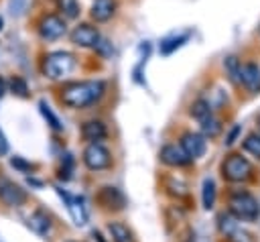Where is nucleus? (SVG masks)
Returning <instances> with one entry per match:
<instances>
[{"instance_id": "27", "label": "nucleus", "mask_w": 260, "mask_h": 242, "mask_svg": "<svg viewBox=\"0 0 260 242\" xmlns=\"http://www.w3.org/2000/svg\"><path fill=\"white\" fill-rule=\"evenodd\" d=\"M10 89L18 98H28V85H26V81L22 77H12L10 79Z\"/></svg>"}, {"instance_id": "4", "label": "nucleus", "mask_w": 260, "mask_h": 242, "mask_svg": "<svg viewBox=\"0 0 260 242\" xmlns=\"http://www.w3.org/2000/svg\"><path fill=\"white\" fill-rule=\"evenodd\" d=\"M221 175L234 183L246 181L252 177V163L242 155H230L221 165Z\"/></svg>"}, {"instance_id": "11", "label": "nucleus", "mask_w": 260, "mask_h": 242, "mask_svg": "<svg viewBox=\"0 0 260 242\" xmlns=\"http://www.w3.org/2000/svg\"><path fill=\"white\" fill-rule=\"evenodd\" d=\"M240 83L250 94H258L260 92V67L256 63H244V65H240Z\"/></svg>"}, {"instance_id": "6", "label": "nucleus", "mask_w": 260, "mask_h": 242, "mask_svg": "<svg viewBox=\"0 0 260 242\" xmlns=\"http://www.w3.org/2000/svg\"><path fill=\"white\" fill-rule=\"evenodd\" d=\"M37 31H39V37L43 41H57L61 39L65 33H67V24L61 16L57 14H45L39 24H37Z\"/></svg>"}, {"instance_id": "25", "label": "nucleus", "mask_w": 260, "mask_h": 242, "mask_svg": "<svg viewBox=\"0 0 260 242\" xmlns=\"http://www.w3.org/2000/svg\"><path fill=\"white\" fill-rule=\"evenodd\" d=\"M223 67L228 71V77L234 81V83H240V61L236 57H228L223 61Z\"/></svg>"}, {"instance_id": "36", "label": "nucleus", "mask_w": 260, "mask_h": 242, "mask_svg": "<svg viewBox=\"0 0 260 242\" xmlns=\"http://www.w3.org/2000/svg\"><path fill=\"white\" fill-rule=\"evenodd\" d=\"M93 238H95V240H98V242H106V240H104V238H102V234H100V232H93Z\"/></svg>"}, {"instance_id": "16", "label": "nucleus", "mask_w": 260, "mask_h": 242, "mask_svg": "<svg viewBox=\"0 0 260 242\" xmlns=\"http://www.w3.org/2000/svg\"><path fill=\"white\" fill-rule=\"evenodd\" d=\"M28 226H30V230H32L35 234L47 236V234L51 232V218H49L43 209H37V211H32V214L28 216Z\"/></svg>"}, {"instance_id": "33", "label": "nucleus", "mask_w": 260, "mask_h": 242, "mask_svg": "<svg viewBox=\"0 0 260 242\" xmlns=\"http://www.w3.org/2000/svg\"><path fill=\"white\" fill-rule=\"evenodd\" d=\"M240 130H242V126H240V124H236V126H234L230 132H228V136H225V140H223V142H225V146H232V144L236 142V138H238Z\"/></svg>"}, {"instance_id": "34", "label": "nucleus", "mask_w": 260, "mask_h": 242, "mask_svg": "<svg viewBox=\"0 0 260 242\" xmlns=\"http://www.w3.org/2000/svg\"><path fill=\"white\" fill-rule=\"evenodd\" d=\"M6 153H8V142H6V136L0 130V155H6Z\"/></svg>"}, {"instance_id": "23", "label": "nucleus", "mask_w": 260, "mask_h": 242, "mask_svg": "<svg viewBox=\"0 0 260 242\" xmlns=\"http://www.w3.org/2000/svg\"><path fill=\"white\" fill-rule=\"evenodd\" d=\"M240 226H238V218L234 216V214H221L219 216V232L221 234H225V236H230L234 230H238Z\"/></svg>"}, {"instance_id": "32", "label": "nucleus", "mask_w": 260, "mask_h": 242, "mask_svg": "<svg viewBox=\"0 0 260 242\" xmlns=\"http://www.w3.org/2000/svg\"><path fill=\"white\" fill-rule=\"evenodd\" d=\"M230 240H232V242H252V240H250V236H248L244 230H240V228H238V230H234V232L230 234Z\"/></svg>"}, {"instance_id": "30", "label": "nucleus", "mask_w": 260, "mask_h": 242, "mask_svg": "<svg viewBox=\"0 0 260 242\" xmlns=\"http://www.w3.org/2000/svg\"><path fill=\"white\" fill-rule=\"evenodd\" d=\"M24 4H26V0H10V4H8L10 14L20 16V14H22V10H24Z\"/></svg>"}, {"instance_id": "22", "label": "nucleus", "mask_w": 260, "mask_h": 242, "mask_svg": "<svg viewBox=\"0 0 260 242\" xmlns=\"http://www.w3.org/2000/svg\"><path fill=\"white\" fill-rule=\"evenodd\" d=\"M219 130H221V124H219V120H217V118H213V114H211V116H207L205 120H201V132H203V136L213 138V136H217V134H219Z\"/></svg>"}, {"instance_id": "18", "label": "nucleus", "mask_w": 260, "mask_h": 242, "mask_svg": "<svg viewBox=\"0 0 260 242\" xmlns=\"http://www.w3.org/2000/svg\"><path fill=\"white\" fill-rule=\"evenodd\" d=\"M108 230H110L114 242H136L134 240V234L128 230V226H124L120 222H110L108 224Z\"/></svg>"}, {"instance_id": "28", "label": "nucleus", "mask_w": 260, "mask_h": 242, "mask_svg": "<svg viewBox=\"0 0 260 242\" xmlns=\"http://www.w3.org/2000/svg\"><path fill=\"white\" fill-rule=\"evenodd\" d=\"M71 173H73V157L69 153L63 155V163H61V169H59V175L63 181L71 179Z\"/></svg>"}, {"instance_id": "21", "label": "nucleus", "mask_w": 260, "mask_h": 242, "mask_svg": "<svg viewBox=\"0 0 260 242\" xmlns=\"http://www.w3.org/2000/svg\"><path fill=\"white\" fill-rule=\"evenodd\" d=\"M191 116L197 118L199 122L205 120L207 116H211V102H207V100H197V102L191 106Z\"/></svg>"}, {"instance_id": "10", "label": "nucleus", "mask_w": 260, "mask_h": 242, "mask_svg": "<svg viewBox=\"0 0 260 242\" xmlns=\"http://www.w3.org/2000/svg\"><path fill=\"white\" fill-rule=\"evenodd\" d=\"M185 155L193 161V159H199L203 153H205V136L203 134H197V132H185L181 136V144H179Z\"/></svg>"}, {"instance_id": "20", "label": "nucleus", "mask_w": 260, "mask_h": 242, "mask_svg": "<svg viewBox=\"0 0 260 242\" xmlns=\"http://www.w3.org/2000/svg\"><path fill=\"white\" fill-rule=\"evenodd\" d=\"M39 110H41L43 118L47 120V124H49L53 130H57V132H59V130H63V124H61V120L57 118V114L51 110V106H49L45 100H41V102H39Z\"/></svg>"}, {"instance_id": "35", "label": "nucleus", "mask_w": 260, "mask_h": 242, "mask_svg": "<svg viewBox=\"0 0 260 242\" xmlns=\"http://www.w3.org/2000/svg\"><path fill=\"white\" fill-rule=\"evenodd\" d=\"M4 94H6V81H4L2 77H0V98H2Z\"/></svg>"}, {"instance_id": "29", "label": "nucleus", "mask_w": 260, "mask_h": 242, "mask_svg": "<svg viewBox=\"0 0 260 242\" xmlns=\"http://www.w3.org/2000/svg\"><path fill=\"white\" fill-rule=\"evenodd\" d=\"M167 189H169V193H173V195H177V197H185V195H187L185 183H183V181H177V179H169V181H167Z\"/></svg>"}, {"instance_id": "5", "label": "nucleus", "mask_w": 260, "mask_h": 242, "mask_svg": "<svg viewBox=\"0 0 260 242\" xmlns=\"http://www.w3.org/2000/svg\"><path fill=\"white\" fill-rule=\"evenodd\" d=\"M83 163L89 171H102V169H108L110 163H112V157H110V150L100 144V142H89L83 150Z\"/></svg>"}, {"instance_id": "7", "label": "nucleus", "mask_w": 260, "mask_h": 242, "mask_svg": "<svg viewBox=\"0 0 260 242\" xmlns=\"http://www.w3.org/2000/svg\"><path fill=\"white\" fill-rule=\"evenodd\" d=\"M0 201L10 207H18L26 201V191L20 185H16L14 181L2 177L0 179Z\"/></svg>"}, {"instance_id": "26", "label": "nucleus", "mask_w": 260, "mask_h": 242, "mask_svg": "<svg viewBox=\"0 0 260 242\" xmlns=\"http://www.w3.org/2000/svg\"><path fill=\"white\" fill-rule=\"evenodd\" d=\"M244 150L250 153L252 157L260 159V134H250V136H246V140H244Z\"/></svg>"}, {"instance_id": "19", "label": "nucleus", "mask_w": 260, "mask_h": 242, "mask_svg": "<svg viewBox=\"0 0 260 242\" xmlns=\"http://www.w3.org/2000/svg\"><path fill=\"white\" fill-rule=\"evenodd\" d=\"M187 41H189V33H181V35L169 37V39L160 41V53H162V55H171L175 49H179V47L185 45Z\"/></svg>"}, {"instance_id": "3", "label": "nucleus", "mask_w": 260, "mask_h": 242, "mask_svg": "<svg viewBox=\"0 0 260 242\" xmlns=\"http://www.w3.org/2000/svg\"><path fill=\"white\" fill-rule=\"evenodd\" d=\"M230 209H232V214L238 220L252 222L260 214V203H258V199L252 193H248V191H236L230 197Z\"/></svg>"}, {"instance_id": "9", "label": "nucleus", "mask_w": 260, "mask_h": 242, "mask_svg": "<svg viewBox=\"0 0 260 242\" xmlns=\"http://www.w3.org/2000/svg\"><path fill=\"white\" fill-rule=\"evenodd\" d=\"M69 39H71L73 45L83 47V49H89V47H95V45H98L100 33H98L95 26H91V24H87V22H81V24H77V26L71 31Z\"/></svg>"}, {"instance_id": "17", "label": "nucleus", "mask_w": 260, "mask_h": 242, "mask_svg": "<svg viewBox=\"0 0 260 242\" xmlns=\"http://www.w3.org/2000/svg\"><path fill=\"white\" fill-rule=\"evenodd\" d=\"M215 193H217L215 181H213L211 177H205V179H203V187H201V203H203L205 209H211V207H213V203H215Z\"/></svg>"}, {"instance_id": "38", "label": "nucleus", "mask_w": 260, "mask_h": 242, "mask_svg": "<svg viewBox=\"0 0 260 242\" xmlns=\"http://www.w3.org/2000/svg\"><path fill=\"white\" fill-rule=\"evenodd\" d=\"M258 126H260V120H258Z\"/></svg>"}, {"instance_id": "37", "label": "nucleus", "mask_w": 260, "mask_h": 242, "mask_svg": "<svg viewBox=\"0 0 260 242\" xmlns=\"http://www.w3.org/2000/svg\"><path fill=\"white\" fill-rule=\"evenodd\" d=\"M2 26H4V20H2V16H0V31H2Z\"/></svg>"}, {"instance_id": "2", "label": "nucleus", "mask_w": 260, "mask_h": 242, "mask_svg": "<svg viewBox=\"0 0 260 242\" xmlns=\"http://www.w3.org/2000/svg\"><path fill=\"white\" fill-rule=\"evenodd\" d=\"M73 67H75V57L67 51H53V53H47L43 59V73L49 79H61L69 75Z\"/></svg>"}, {"instance_id": "1", "label": "nucleus", "mask_w": 260, "mask_h": 242, "mask_svg": "<svg viewBox=\"0 0 260 242\" xmlns=\"http://www.w3.org/2000/svg\"><path fill=\"white\" fill-rule=\"evenodd\" d=\"M106 92V83L102 79H87V81H73L61 89V102L69 108L81 110L95 104Z\"/></svg>"}, {"instance_id": "31", "label": "nucleus", "mask_w": 260, "mask_h": 242, "mask_svg": "<svg viewBox=\"0 0 260 242\" xmlns=\"http://www.w3.org/2000/svg\"><path fill=\"white\" fill-rule=\"evenodd\" d=\"M10 165H12V167H16V169H18V171H22V173H26V171H30V169H32V165H30V163H26V161H22L20 157L10 159Z\"/></svg>"}, {"instance_id": "14", "label": "nucleus", "mask_w": 260, "mask_h": 242, "mask_svg": "<svg viewBox=\"0 0 260 242\" xmlns=\"http://www.w3.org/2000/svg\"><path fill=\"white\" fill-rule=\"evenodd\" d=\"M81 136L89 142H100L108 136V130H106V124L100 122V120H87L83 126H81Z\"/></svg>"}, {"instance_id": "8", "label": "nucleus", "mask_w": 260, "mask_h": 242, "mask_svg": "<svg viewBox=\"0 0 260 242\" xmlns=\"http://www.w3.org/2000/svg\"><path fill=\"white\" fill-rule=\"evenodd\" d=\"M57 193L65 199L67 209H69V214H71V218H73L75 226H85V224H87V207H85L83 197L71 195V193H67L65 189H61V187H57Z\"/></svg>"}, {"instance_id": "24", "label": "nucleus", "mask_w": 260, "mask_h": 242, "mask_svg": "<svg viewBox=\"0 0 260 242\" xmlns=\"http://www.w3.org/2000/svg\"><path fill=\"white\" fill-rule=\"evenodd\" d=\"M57 6L65 18H77V14H79V2L77 0H57Z\"/></svg>"}, {"instance_id": "13", "label": "nucleus", "mask_w": 260, "mask_h": 242, "mask_svg": "<svg viewBox=\"0 0 260 242\" xmlns=\"http://www.w3.org/2000/svg\"><path fill=\"white\" fill-rule=\"evenodd\" d=\"M116 12V0H93L91 2V18L98 22H106Z\"/></svg>"}, {"instance_id": "15", "label": "nucleus", "mask_w": 260, "mask_h": 242, "mask_svg": "<svg viewBox=\"0 0 260 242\" xmlns=\"http://www.w3.org/2000/svg\"><path fill=\"white\" fill-rule=\"evenodd\" d=\"M100 201L106 205V207H110V209H122L124 207V203H126V199H124V195H122V191L120 189H116V187H102V193H100Z\"/></svg>"}, {"instance_id": "12", "label": "nucleus", "mask_w": 260, "mask_h": 242, "mask_svg": "<svg viewBox=\"0 0 260 242\" xmlns=\"http://www.w3.org/2000/svg\"><path fill=\"white\" fill-rule=\"evenodd\" d=\"M160 161L171 165V167H185L191 163V159L185 155V150L177 144H165L160 148Z\"/></svg>"}]
</instances>
